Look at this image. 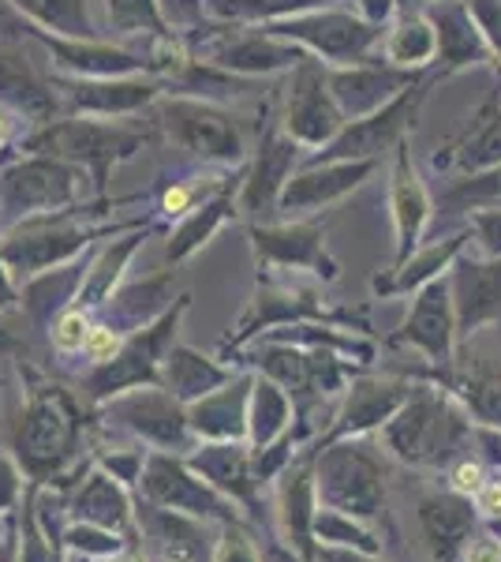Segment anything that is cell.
Wrapping results in <instances>:
<instances>
[{
	"label": "cell",
	"mask_w": 501,
	"mask_h": 562,
	"mask_svg": "<svg viewBox=\"0 0 501 562\" xmlns=\"http://www.w3.org/2000/svg\"><path fill=\"white\" fill-rule=\"evenodd\" d=\"M315 495L322 510L371 525L386 510V473L382 461L360 442L326 447L315 461Z\"/></svg>",
	"instance_id": "cell-1"
},
{
	"label": "cell",
	"mask_w": 501,
	"mask_h": 562,
	"mask_svg": "<svg viewBox=\"0 0 501 562\" xmlns=\"http://www.w3.org/2000/svg\"><path fill=\"white\" fill-rule=\"evenodd\" d=\"M464 435L468 428L449 402L434 394H412L386 424V447L408 465L434 469L453 458Z\"/></svg>",
	"instance_id": "cell-2"
},
{
	"label": "cell",
	"mask_w": 501,
	"mask_h": 562,
	"mask_svg": "<svg viewBox=\"0 0 501 562\" xmlns=\"http://www.w3.org/2000/svg\"><path fill=\"white\" fill-rule=\"evenodd\" d=\"M139 498L143 503H153V506H166V510H177V514H187V518H198V521H217V525H229V521H240L236 518V506L225 498L221 492L206 484L187 461L166 454V450H150L147 454V465L139 473Z\"/></svg>",
	"instance_id": "cell-3"
},
{
	"label": "cell",
	"mask_w": 501,
	"mask_h": 562,
	"mask_svg": "<svg viewBox=\"0 0 501 562\" xmlns=\"http://www.w3.org/2000/svg\"><path fill=\"white\" fill-rule=\"evenodd\" d=\"M109 416L135 439L150 442L153 450H166V454H184V450L191 454L198 442L184 402L172 397L169 390H127L109 405Z\"/></svg>",
	"instance_id": "cell-4"
},
{
	"label": "cell",
	"mask_w": 501,
	"mask_h": 562,
	"mask_svg": "<svg viewBox=\"0 0 501 562\" xmlns=\"http://www.w3.org/2000/svg\"><path fill=\"white\" fill-rule=\"evenodd\" d=\"M187 465L206 480L214 492H221L232 506L248 514H262V480L254 469V450L240 442H203L187 454Z\"/></svg>",
	"instance_id": "cell-5"
},
{
	"label": "cell",
	"mask_w": 501,
	"mask_h": 562,
	"mask_svg": "<svg viewBox=\"0 0 501 562\" xmlns=\"http://www.w3.org/2000/svg\"><path fill=\"white\" fill-rule=\"evenodd\" d=\"M315 465L311 461H288L273 487V521H277V540L315 562Z\"/></svg>",
	"instance_id": "cell-6"
},
{
	"label": "cell",
	"mask_w": 501,
	"mask_h": 562,
	"mask_svg": "<svg viewBox=\"0 0 501 562\" xmlns=\"http://www.w3.org/2000/svg\"><path fill=\"white\" fill-rule=\"evenodd\" d=\"M76 442V413L64 397H38L20 428V461L34 476L57 469Z\"/></svg>",
	"instance_id": "cell-7"
},
{
	"label": "cell",
	"mask_w": 501,
	"mask_h": 562,
	"mask_svg": "<svg viewBox=\"0 0 501 562\" xmlns=\"http://www.w3.org/2000/svg\"><path fill=\"white\" fill-rule=\"evenodd\" d=\"M206 521L187 514L166 510V506L143 503L135 506V529L158 562H203L206 559Z\"/></svg>",
	"instance_id": "cell-8"
},
{
	"label": "cell",
	"mask_w": 501,
	"mask_h": 562,
	"mask_svg": "<svg viewBox=\"0 0 501 562\" xmlns=\"http://www.w3.org/2000/svg\"><path fill=\"white\" fill-rule=\"evenodd\" d=\"M419 537L423 548L431 551L434 562H453L468 548V537L476 529V514L464 495H423L415 506Z\"/></svg>",
	"instance_id": "cell-9"
},
{
	"label": "cell",
	"mask_w": 501,
	"mask_h": 562,
	"mask_svg": "<svg viewBox=\"0 0 501 562\" xmlns=\"http://www.w3.org/2000/svg\"><path fill=\"white\" fill-rule=\"evenodd\" d=\"M248 405H251V379L217 386L214 394L187 405V420L195 439L203 442H240L248 439Z\"/></svg>",
	"instance_id": "cell-10"
},
{
	"label": "cell",
	"mask_w": 501,
	"mask_h": 562,
	"mask_svg": "<svg viewBox=\"0 0 501 562\" xmlns=\"http://www.w3.org/2000/svg\"><path fill=\"white\" fill-rule=\"evenodd\" d=\"M71 510H76V521L102 525V529L121 532V537H127V529L135 525L132 495H127V487L116 476H109L105 469L90 473L83 484H79L76 498H71Z\"/></svg>",
	"instance_id": "cell-11"
},
{
	"label": "cell",
	"mask_w": 501,
	"mask_h": 562,
	"mask_svg": "<svg viewBox=\"0 0 501 562\" xmlns=\"http://www.w3.org/2000/svg\"><path fill=\"white\" fill-rule=\"evenodd\" d=\"M177 326V315L172 319H166L158 326V330L150 334H139L135 341H127V346L116 352L109 364H102V371L94 375V394H113V390H132L139 386L143 379H153V368H158L161 357V341L169 338V330Z\"/></svg>",
	"instance_id": "cell-12"
},
{
	"label": "cell",
	"mask_w": 501,
	"mask_h": 562,
	"mask_svg": "<svg viewBox=\"0 0 501 562\" xmlns=\"http://www.w3.org/2000/svg\"><path fill=\"white\" fill-rule=\"evenodd\" d=\"M169 132H177V139L184 147L209 154V158H236L240 154V135H236L232 121L214 109L203 105H169Z\"/></svg>",
	"instance_id": "cell-13"
},
{
	"label": "cell",
	"mask_w": 501,
	"mask_h": 562,
	"mask_svg": "<svg viewBox=\"0 0 501 562\" xmlns=\"http://www.w3.org/2000/svg\"><path fill=\"white\" fill-rule=\"evenodd\" d=\"M405 402H408V394L400 386L363 379V383L352 386V397L341 413V424L333 428V439H355V435H363L371 428H382V424L394 420V413Z\"/></svg>",
	"instance_id": "cell-14"
},
{
	"label": "cell",
	"mask_w": 501,
	"mask_h": 562,
	"mask_svg": "<svg viewBox=\"0 0 501 562\" xmlns=\"http://www.w3.org/2000/svg\"><path fill=\"white\" fill-rule=\"evenodd\" d=\"M449 330H453L449 289H445L442 281H434V285L415 301L412 319L405 326V338H412L415 346H423L434 360H445L449 357Z\"/></svg>",
	"instance_id": "cell-15"
},
{
	"label": "cell",
	"mask_w": 501,
	"mask_h": 562,
	"mask_svg": "<svg viewBox=\"0 0 501 562\" xmlns=\"http://www.w3.org/2000/svg\"><path fill=\"white\" fill-rule=\"evenodd\" d=\"M288 424H293V402H288V390L277 386L273 379H259V383H251V405H248L251 450L270 447L277 435L288 431Z\"/></svg>",
	"instance_id": "cell-16"
},
{
	"label": "cell",
	"mask_w": 501,
	"mask_h": 562,
	"mask_svg": "<svg viewBox=\"0 0 501 562\" xmlns=\"http://www.w3.org/2000/svg\"><path fill=\"white\" fill-rule=\"evenodd\" d=\"M161 375H166V386L172 397H180V402H198V397L214 394L217 386H225V371L217 364H209L206 357H198V352L191 349H172L166 357V368H161Z\"/></svg>",
	"instance_id": "cell-17"
},
{
	"label": "cell",
	"mask_w": 501,
	"mask_h": 562,
	"mask_svg": "<svg viewBox=\"0 0 501 562\" xmlns=\"http://www.w3.org/2000/svg\"><path fill=\"white\" fill-rule=\"evenodd\" d=\"M460 323L476 326L501 307V267H464L457 274Z\"/></svg>",
	"instance_id": "cell-18"
},
{
	"label": "cell",
	"mask_w": 501,
	"mask_h": 562,
	"mask_svg": "<svg viewBox=\"0 0 501 562\" xmlns=\"http://www.w3.org/2000/svg\"><path fill=\"white\" fill-rule=\"evenodd\" d=\"M288 124L296 128V135H304V139H311V143H318L322 135H330L337 128V116H333V109L326 105L315 71H304V76H299Z\"/></svg>",
	"instance_id": "cell-19"
},
{
	"label": "cell",
	"mask_w": 501,
	"mask_h": 562,
	"mask_svg": "<svg viewBox=\"0 0 501 562\" xmlns=\"http://www.w3.org/2000/svg\"><path fill=\"white\" fill-rule=\"evenodd\" d=\"M288 31H296L299 38L315 42L318 49L330 53V57H349V53H360L363 45L371 42V31H367V26L344 20V15H326V20L296 23V26H288Z\"/></svg>",
	"instance_id": "cell-20"
},
{
	"label": "cell",
	"mask_w": 501,
	"mask_h": 562,
	"mask_svg": "<svg viewBox=\"0 0 501 562\" xmlns=\"http://www.w3.org/2000/svg\"><path fill=\"white\" fill-rule=\"evenodd\" d=\"M315 540H318V548L363 551V555H378L382 551V540L367 525L344 518V514H337V510H322V506H318V514H315Z\"/></svg>",
	"instance_id": "cell-21"
},
{
	"label": "cell",
	"mask_w": 501,
	"mask_h": 562,
	"mask_svg": "<svg viewBox=\"0 0 501 562\" xmlns=\"http://www.w3.org/2000/svg\"><path fill=\"white\" fill-rule=\"evenodd\" d=\"M38 147H60L68 154H87V158H109L116 147H132L127 135L116 132H102V128H90V124H68V128H57L49 135H42Z\"/></svg>",
	"instance_id": "cell-22"
},
{
	"label": "cell",
	"mask_w": 501,
	"mask_h": 562,
	"mask_svg": "<svg viewBox=\"0 0 501 562\" xmlns=\"http://www.w3.org/2000/svg\"><path fill=\"white\" fill-rule=\"evenodd\" d=\"M457 394L468 402V409L490 428H501V371H476L457 383Z\"/></svg>",
	"instance_id": "cell-23"
},
{
	"label": "cell",
	"mask_w": 501,
	"mask_h": 562,
	"mask_svg": "<svg viewBox=\"0 0 501 562\" xmlns=\"http://www.w3.org/2000/svg\"><path fill=\"white\" fill-rule=\"evenodd\" d=\"M400 116H405V102L394 105L389 113H382L375 116V124H360V128H352L344 139H337L330 154L333 158H341V154H371V150H378L382 143L389 139L397 128H400Z\"/></svg>",
	"instance_id": "cell-24"
},
{
	"label": "cell",
	"mask_w": 501,
	"mask_h": 562,
	"mask_svg": "<svg viewBox=\"0 0 501 562\" xmlns=\"http://www.w3.org/2000/svg\"><path fill=\"white\" fill-rule=\"evenodd\" d=\"M423 214H426L423 192H419L415 177L408 173V161L400 158V166H397V225H400V240H405V251L412 248V240L419 237Z\"/></svg>",
	"instance_id": "cell-25"
},
{
	"label": "cell",
	"mask_w": 501,
	"mask_h": 562,
	"mask_svg": "<svg viewBox=\"0 0 501 562\" xmlns=\"http://www.w3.org/2000/svg\"><path fill=\"white\" fill-rule=\"evenodd\" d=\"M64 543H68L76 555L83 559H113L121 555V551L127 548V540L121 537V532H109L102 529V525H90V521H76L68 525V532H64Z\"/></svg>",
	"instance_id": "cell-26"
},
{
	"label": "cell",
	"mask_w": 501,
	"mask_h": 562,
	"mask_svg": "<svg viewBox=\"0 0 501 562\" xmlns=\"http://www.w3.org/2000/svg\"><path fill=\"white\" fill-rule=\"evenodd\" d=\"M209 562H262V548L240 521L221 525V540L209 551Z\"/></svg>",
	"instance_id": "cell-27"
},
{
	"label": "cell",
	"mask_w": 501,
	"mask_h": 562,
	"mask_svg": "<svg viewBox=\"0 0 501 562\" xmlns=\"http://www.w3.org/2000/svg\"><path fill=\"white\" fill-rule=\"evenodd\" d=\"M434 53V34L423 23H405L389 38V57L394 60H426Z\"/></svg>",
	"instance_id": "cell-28"
},
{
	"label": "cell",
	"mask_w": 501,
	"mask_h": 562,
	"mask_svg": "<svg viewBox=\"0 0 501 562\" xmlns=\"http://www.w3.org/2000/svg\"><path fill=\"white\" fill-rule=\"evenodd\" d=\"M0 94L12 98V102H20V105H42L45 102L38 83H34L20 65H12V60H4V57H0Z\"/></svg>",
	"instance_id": "cell-29"
},
{
	"label": "cell",
	"mask_w": 501,
	"mask_h": 562,
	"mask_svg": "<svg viewBox=\"0 0 501 562\" xmlns=\"http://www.w3.org/2000/svg\"><path fill=\"white\" fill-rule=\"evenodd\" d=\"M87 334H90V319L83 307H71V312H64L57 326H53V346L60 352H79L87 346Z\"/></svg>",
	"instance_id": "cell-30"
},
{
	"label": "cell",
	"mask_w": 501,
	"mask_h": 562,
	"mask_svg": "<svg viewBox=\"0 0 501 562\" xmlns=\"http://www.w3.org/2000/svg\"><path fill=\"white\" fill-rule=\"evenodd\" d=\"M124 349V338H121V330H113V326H105V323H98V326H90V334H87V346L83 352L90 360H94L98 368L109 364V360L116 357V352Z\"/></svg>",
	"instance_id": "cell-31"
},
{
	"label": "cell",
	"mask_w": 501,
	"mask_h": 562,
	"mask_svg": "<svg viewBox=\"0 0 501 562\" xmlns=\"http://www.w3.org/2000/svg\"><path fill=\"white\" fill-rule=\"evenodd\" d=\"M487 484V473H482V465L479 461H457L453 465V473H449V487L457 495H464V498H476V492L479 487Z\"/></svg>",
	"instance_id": "cell-32"
},
{
	"label": "cell",
	"mask_w": 501,
	"mask_h": 562,
	"mask_svg": "<svg viewBox=\"0 0 501 562\" xmlns=\"http://www.w3.org/2000/svg\"><path fill=\"white\" fill-rule=\"evenodd\" d=\"M476 510L482 518H501V480H487V484L476 492Z\"/></svg>",
	"instance_id": "cell-33"
},
{
	"label": "cell",
	"mask_w": 501,
	"mask_h": 562,
	"mask_svg": "<svg viewBox=\"0 0 501 562\" xmlns=\"http://www.w3.org/2000/svg\"><path fill=\"white\" fill-rule=\"evenodd\" d=\"M464 562H501V540L498 537H479L464 548Z\"/></svg>",
	"instance_id": "cell-34"
},
{
	"label": "cell",
	"mask_w": 501,
	"mask_h": 562,
	"mask_svg": "<svg viewBox=\"0 0 501 562\" xmlns=\"http://www.w3.org/2000/svg\"><path fill=\"white\" fill-rule=\"evenodd\" d=\"M15 498H20V473L0 458V514L12 510Z\"/></svg>",
	"instance_id": "cell-35"
},
{
	"label": "cell",
	"mask_w": 501,
	"mask_h": 562,
	"mask_svg": "<svg viewBox=\"0 0 501 562\" xmlns=\"http://www.w3.org/2000/svg\"><path fill=\"white\" fill-rule=\"evenodd\" d=\"M262 562H311V559H304L299 551H293L281 540H266V548H262Z\"/></svg>",
	"instance_id": "cell-36"
},
{
	"label": "cell",
	"mask_w": 501,
	"mask_h": 562,
	"mask_svg": "<svg viewBox=\"0 0 501 562\" xmlns=\"http://www.w3.org/2000/svg\"><path fill=\"white\" fill-rule=\"evenodd\" d=\"M315 562H375V555H363V551H341V548H315Z\"/></svg>",
	"instance_id": "cell-37"
},
{
	"label": "cell",
	"mask_w": 501,
	"mask_h": 562,
	"mask_svg": "<svg viewBox=\"0 0 501 562\" xmlns=\"http://www.w3.org/2000/svg\"><path fill=\"white\" fill-rule=\"evenodd\" d=\"M482 240H487V248L490 251H501V217L498 214H490V217H482Z\"/></svg>",
	"instance_id": "cell-38"
},
{
	"label": "cell",
	"mask_w": 501,
	"mask_h": 562,
	"mask_svg": "<svg viewBox=\"0 0 501 562\" xmlns=\"http://www.w3.org/2000/svg\"><path fill=\"white\" fill-rule=\"evenodd\" d=\"M479 447H482V458H490L494 465H501V435L498 431H479Z\"/></svg>",
	"instance_id": "cell-39"
},
{
	"label": "cell",
	"mask_w": 501,
	"mask_h": 562,
	"mask_svg": "<svg viewBox=\"0 0 501 562\" xmlns=\"http://www.w3.org/2000/svg\"><path fill=\"white\" fill-rule=\"evenodd\" d=\"M187 206V188H172V192L166 195V211L169 214H180Z\"/></svg>",
	"instance_id": "cell-40"
},
{
	"label": "cell",
	"mask_w": 501,
	"mask_h": 562,
	"mask_svg": "<svg viewBox=\"0 0 501 562\" xmlns=\"http://www.w3.org/2000/svg\"><path fill=\"white\" fill-rule=\"evenodd\" d=\"M105 562H150L147 555H139V551H121V555H113V559H105Z\"/></svg>",
	"instance_id": "cell-41"
},
{
	"label": "cell",
	"mask_w": 501,
	"mask_h": 562,
	"mask_svg": "<svg viewBox=\"0 0 501 562\" xmlns=\"http://www.w3.org/2000/svg\"><path fill=\"white\" fill-rule=\"evenodd\" d=\"M0 562H20V543H4L0 548Z\"/></svg>",
	"instance_id": "cell-42"
}]
</instances>
